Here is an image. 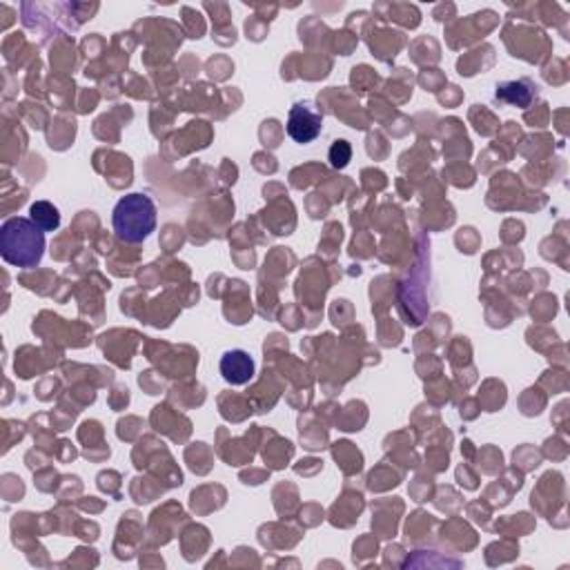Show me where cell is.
<instances>
[{"label":"cell","mask_w":570,"mask_h":570,"mask_svg":"<svg viewBox=\"0 0 570 570\" xmlns=\"http://www.w3.org/2000/svg\"><path fill=\"white\" fill-rule=\"evenodd\" d=\"M45 245V232L32 219L12 216L0 228V257L14 268H36Z\"/></svg>","instance_id":"6da1fadb"},{"label":"cell","mask_w":570,"mask_h":570,"mask_svg":"<svg viewBox=\"0 0 570 570\" xmlns=\"http://www.w3.org/2000/svg\"><path fill=\"white\" fill-rule=\"evenodd\" d=\"M112 225L123 243H142L156 230V205L147 194L123 196L112 212Z\"/></svg>","instance_id":"7a4b0ae2"},{"label":"cell","mask_w":570,"mask_h":570,"mask_svg":"<svg viewBox=\"0 0 570 570\" xmlns=\"http://www.w3.org/2000/svg\"><path fill=\"white\" fill-rule=\"evenodd\" d=\"M321 130H323V116L317 107L310 105V103H294V105L290 107V114H288L290 139L306 145V142H312L314 139H319Z\"/></svg>","instance_id":"3957f363"},{"label":"cell","mask_w":570,"mask_h":570,"mask_svg":"<svg viewBox=\"0 0 570 570\" xmlns=\"http://www.w3.org/2000/svg\"><path fill=\"white\" fill-rule=\"evenodd\" d=\"M221 377L230 386H245L254 379V359L245 350H228L221 357Z\"/></svg>","instance_id":"277c9868"},{"label":"cell","mask_w":570,"mask_h":570,"mask_svg":"<svg viewBox=\"0 0 570 570\" xmlns=\"http://www.w3.org/2000/svg\"><path fill=\"white\" fill-rule=\"evenodd\" d=\"M535 96H537V87L530 81H526V78H522V81L499 83L497 90H495V98H497V101L510 103V105L517 107H528Z\"/></svg>","instance_id":"5b68a950"},{"label":"cell","mask_w":570,"mask_h":570,"mask_svg":"<svg viewBox=\"0 0 570 570\" xmlns=\"http://www.w3.org/2000/svg\"><path fill=\"white\" fill-rule=\"evenodd\" d=\"M29 214H32L29 219H32L43 232H54V230L61 225V212H58L56 205H52L49 201H36V203H32Z\"/></svg>","instance_id":"8992f818"},{"label":"cell","mask_w":570,"mask_h":570,"mask_svg":"<svg viewBox=\"0 0 570 570\" xmlns=\"http://www.w3.org/2000/svg\"><path fill=\"white\" fill-rule=\"evenodd\" d=\"M350 156H352V150L348 141H337L330 147V161L334 167H346L348 161H350Z\"/></svg>","instance_id":"52a82bcc"}]
</instances>
